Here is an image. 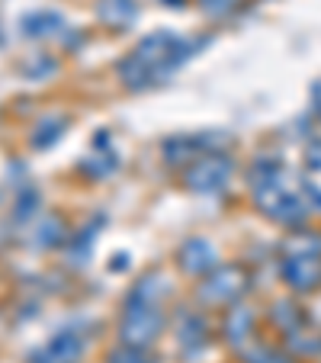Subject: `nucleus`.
I'll list each match as a JSON object with an SVG mask.
<instances>
[{"label":"nucleus","mask_w":321,"mask_h":363,"mask_svg":"<svg viewBox=\"0 0 321 363\" xmlns=\"http://www.w3.org/2000/svg\"><path fill=\"white\" fill-rule=\"evenodd\" d=\"M196 48V42H184L171 33H154L148 39L138 42V48L119 65V74L129 87H145V84L157 81V77L171 74L184 58H190V52Z\"/></svg>","instance_id":"nucleus-1"},{"label":"nucleus","mask_w":321,"mask_h":363,"mask_svg":"<svg viewBox=\"0 0 321 363\" xmlns=\"http://www.w3.org/2000/svg\"><path fill=\"white\" fill-rule=\"evenodd\" d=\"M164 328V315L157 306L148 302H129L123 318V344L125 347H145L148 341H154V335Z\"/></svg>","instance_id":"nucleus-2"},{"label":"nucleus","mask_w":321,"mask_h":363,"mask_svg":"<svg viewBox=\"0 0 321 363\" xmlns=\"http://www.w3.org/2000/svg\"><path fill=\"white\" fill-rule=\"evenodd\" d=\"M228 174H232V161L225 155H199L196 164L186 171V184H190V190L215 193L225 186Z\"/></svg>","instance_id":"nucleus-3"},{"label":"nucleus","mask_w":321,"mask_h":363,"mask_svg":"<svg viewBox=\"0 0 321 363\" xmlns=\"http://www.w3.org/2000/svg\"><path fill=\"white\" fill-rule=\"evenodd\" d=\"M244 289V270L241 267H215L209 277L203 280V296L205 302H228Z\"/></svg>","instance_id":"nucleus-4"},{"label":"nucleus","mask_w":321,"mask_h":363,"mask_svg":"<svg viewBox=\"0 0 321 363\" xmlns=\"http://www.w3.org/2000/svg\"><path fill=\"white\" fill-rule=\"evenodd\" d=\"M280 274L286 277L289 286L295 289H315L321 283V257L315 254H299V257H286V264L280 267Z\"/></svg>","instance_id":"nucleus-5"},{"label":"nucleus","mask_w":321,"mask_h":363,"mask_svg":"<svg viewBox=\"0 0 321 363\" xmlns=\"http://www.w3.org/2000/svg\"><path fill=\"white\" fill-rule=\"evenodd\" d=\"M180 261H184V270L190 274H203L215 264V251L205 238H190L184 247H180Z\"/></svg>","instance_id":"nucleus-6"},{"label":"nucleus","mask_w":321,"mask_h":363,"mask_svg":"<svg viewBox=\"0 0 321 363\" xmlns=\"http://www.w3.org/2000/svg\"><path fill=\"white\" fill-rule=\"evenodd\" d=\"M48 357H52V363H74L81 357V341L74 335H58L48 344Z\"/></svg>","instance_id":"nucleus-7"},{"label":"nucleus","mask_w":321,"mask_h":363,"mask_svg":"<svg viewBox=\"0 0 321 363\" xmlns=\"http://www.w3.org/2000/svg\"><path fill=\"white\" fill-rule=\"evenodd\" d=\"M132 13H135L132 0H106L100 7V16L110 23H125V20H132Z\"/></svg>","instance_id":"nucleus-8"},{"label":"nucleus","mask_w":321,"mask_h":363,"mask_svg":"<svg viewBox=\"0 0 321 363\" xmlns=\"http://www.w3.org/2000/svg\"><path fill=\"white\" fill-rule=\"evenodd\" d=\"M58 16L55 13H33V16H26L23 20V26H26V33L29 35H48V33H55L52 26H58Z\"/></svg>","instance_id":"nucleus-9"},{"label":"nucleus","mask_w":321,"mask_h":363,"mask_svg":"<svg viewBox=\"0 0 321 363\" xmlns=\"http://www.w3.org/2000/svg\"><path fill=\"white\" fill-rule=\"evenodd\" d=\"M247 325H251V312H244V308H235L232 318H228V335L235 337V341H241L247 331Z\"/></svg>","instance_id":"nucleus-10"},{"label":"nucleus","mask_w":321,"mask_h":363,"mask_svg":"<svg viewBox=\"0 0 321 363\" xmlns=\"http://www.w3.org/2000/svg\"><path fill=\"white\" fill-rule=\"evenodd\" d=\"M110 363H148V360L138 354V347H123V350H113Z\"/></svg>","instance_id":"nucleus-11"},{"label":"nucleus","mask_w":321,"mask_h":363,"mask_svg":"<svg viewBox=\"0 0 321 363\" xmlns=\"http://www.w3.org/2000/svg\"><path fill=\"white\" fill-rule=\"evenodd\" d=\"M228 4H232V0H203V10H209V13H222Z\"/></svg>","instance_id":"nucleus-12"}]
</instances>
